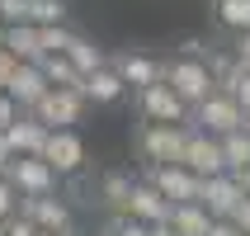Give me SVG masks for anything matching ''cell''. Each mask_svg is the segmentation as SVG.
Segmentation results:
<instances>
[{
  "instance_id": "obj_1",
  "label": "cell",
  "mask_w": 250,
  "mask_h": 236,
  "mask_svg": "<svg viewBox=\"0 0 250 236\" xmlns=\"http://www.w3.org/2000/svg\"><path fill=\"white\" fill-rule=\"evenodd\" d=\"M189 147V123H142L137 128V151L146 166H184Z\"/></svg>"
},
{
  "instance_id": "obj_2",
  "label": "cell",
  "mask_w": 250,
  "mask_h": 236,
  "mask_svg": "<svg viewBox=\"0 0 250 236\" xmlns=\"http://www.w3.org/2000/svg\"><path fill=\"white\" fill-rule=\"evenodd\" d=\"M166 81L175 85V95H180L189 109H198V104L217 90L208 57H189V52H180V57H170V62H166Z\"/></svg>"
},
{
  "instance_id": "obj_3",
  "label": "cell",
  "mask_w": 250,
  "mask_h": 236,
  "mask_svg": "<svg viewBox=\"0 0 250 236\" xmlns=\"http://www.w3.org/2000/svg\"><path fill=\"white\" fill-rule=\"evenodd\" d=\"M137 113L146 123H189L194 128V109L175 95L170 81H156V85H146V90H137Z\"/></svg>"
},
{
  "instance_id": "obj_4",
  "label": "cell",
  "mask_w": 250,
  "mask_h": 236,
  "mask_svg": "<svg viewBox=\"0 0 250 236\" xmlns=\"http://www.w3.org/2000/svg\"><path fill=\"white\" fill-rule=\"evenodd\" d=\"M194 128H203V132H212V137H227V132H236V128H250V118L236 104V95L212 90V95L194 109Z\"/></svg>"
},
{
  "instance_id": "obj_5",
  "label": "cell",
  "mask_w": 250,
  "mask_h": 236,
  "mask_svg": "<svg viewBox=\"0 0 250 236\" xmlns=\"http://www.w3.org/2000/svg\"><path fill=\"white\" fill-rule=\"evenodd\" d=\"M142 180H151L170 203H203V175H194L189 166H146Z\"/></svg>"
},
{
  "instance_id": "obj_6",
  "label": "cell",
  "mask_w": 250,
  "mask_h": 236,
  "mask_svg": "<svg viewBox=\"0 0 250 236\" xmlns=\"http://www.w3.org/2000/svg\"><path fill=\"white\" fill-rule=\"evenodd\" d=\"M10 184L19 189L24 198H47L57 194V184H62V175H57L42 156H14V166H10Z\"/></svg>"
},
{
  "instance_id": "obj_7",
  "label": "cell",
  "mask_w": 250,
  "mask_h": 236,
  "mask_svg": "<svg viewBox=\"0 0 250 236\" xmlns=\"http://www.w3.org/2000/svg\"><path fill=\"white\" fill-rule=\"evenodd\" d=\"M42 161L66 180V175H81L85 170V142L76 128H52V137H47V147H42Z\"/></svg>"
},
{
  "instance_id": "obj_8",
  "label": "cell",
  "mask_w": 250,
  "mask_h": 236,
  "mask_svg": "<svg viewBox=\"0 0 250 236\" xmlns=\"http://www.w3.org/2000/svg\"><path fill=\"white\" fill-rule=\"evenodd\" d=\"M184 166L212 180V175H227V151H222V137H212L203 128H189V147H184Z\"/></svg>"
},
{
  "instance_id": "obj_9",
  "label": "cell",
  "mask_w": 250,
  "mask_h": 236,
  "mask_svg": "<svg viewBox=\"0 0 250 236\" xmlns=\"http://www.w3.org/2000/svg\"><path fill=\"white\" fill-rule=\"evenodd\" d=\"M241 198H246V184L236 180V170L203 180V208H208L217 222H231V213L241 208Z\"/></svg>"
},
{
  "instance_id": "obj_10",
  "label": "cell",
  "mask_w": 250,
  "mask_h": 236,
  "mask_svg": "<svg viewBox=\"0 0 250 236\" xmlns=\"http://www.w3.org/2000/svg\"><path fill=\"white\" fill-rule=\"evenodd\" d=\"M85 104H90V99H85L81 90H57V85H52L33 113H38L47 128H76V123H81V113H85Z\"/></svg>"
},
{
  "instance_id": "obj_11",
  "label": "cell",
  "mask_w": 250,
  "mask_h": 236,
  "mask_svg": "<svg viewBox=\"0 0 250 236\" xmlns=\"http://www.w3.org/2000/svg\"><path fill=\"white\" fill-rule=\"evenodd\" d=\"M109 66L127 81V90H146V85L166 81V62H156L146 52H118V57H109Z\"/></svg>"
},
{
  "instance_id": "obj_12",
  "label": "cell",
  "mask_w": 250,
  "mask_h": 236,
  "mask_svg": "<svg viewBox=\"0 0 250 236\" xmlns=\"http://www.w3.org/2000/svg\"><path fill=\"white\" fill-rule=\"evenodd\" d=\"M47 90H52V81L42 76V66H38V62H24V66L14 71V81H10V90H5V95H10L24 113H33V109L42 104V95H47Z\"/></svg>"
},
{
  "instance_id": "obj_13",
  "label": "cell",
  "mask_w": 250,
  "mask_h": 236,
  "mask_svg": "<svg viewBox=\"0 0 250 236\" xmlns=\"http://www.w3.org/2000/svg\"><path fill=\"white\" fill-rule=\"evenodd\" d=\"M19 213H24V217H33L47 236L76 227V222H71V203H66V198H57V194H47V198H24V203H19Z\"/></svg>"
},
{
  "instance_id": "obj_14",
  "label": "cell",
  "mask_w": 250,
  "mask_h": 236,
  "mask_svg": "<svg viewBox=\"0 0 250 236\" xmlns=\"http://www.w3.org/2000/svg\"><path fill=\"white\" fill-rule=\"evenodd\" d=\"M47 137H52V128L42 123L38 113H24V118H19L10 132H5V142H10V151H14V156H42Z\"/></svg>"
},
{
  "instance_id": "obj_15",
  "label": "cell",
  "mask_w": 250,
  "mask_h": 236,
  "mask_svg": "<svg viewBox=\"0 0 250 236\" xmlns=\"http://www.w3.org/2000/svg\"><path fill=\"white\" fill-rule=\"evenodd\" d=\"M132 217L137 222H146V227H156V222H170V213H175V203H170L161 189H156L151 180H137V189H132Z\"/></svg>"
},
{
  "instance_id": "obj_16",
  "label": "cell",
  "mask_w": 250,
  "mask_h": 236,
  "mask_svg": "<svg viewBox=\"0 0 250 236\" xmlns=\"http://www.w3.org/2000/svg\"><path fill=\"white\" fill-rule=\"evenodd\" d=\"M81 95L90 99V104H99V109H104V104H118V99L127 95V81H123L113 66H99V71H90V76H85Z\"/></svg>"
},
{
  "instance_id": "obj_17",
  "label": "cell",
  "mask_w": 250,
  "mask_h": 236,
  "mask_svg": "<svg viewBox=\"0 0 250 236\" xmlns=\"http://www.w3.org/2000/svg\"><path fill=\"white\" fill-rule=\"evenodd\" d=\"M132 189H137V180L123 175V170H104V175H99V198H104V208H109L113 217L132 208Z\"/></svg>"
},
{
  "instance_id": "obj_18",
  "label": "cell",
  "mask_w": 250,
  "mask_h": 236,
  "mask_svg": "<svg viewBox=\"0 0 250 236\" xmlns=\"http://www.w3.org/2000/svg\"><path fill=\"white\" fill-rule=\"evenodd\" d=\"M170 227H175L180 236H212L217 217H212L203 203H175V213H170Z\"/></svg>"
},
{
  "instance_id": "obj_19",
  "label": "cell",
  "mask_w": 250,
  "mask_h": 236,
  "mask_svg": "<svg viewBox=\"0 0 250 236\" xmlns=\"http://www.w3.org/2000/svg\"><path fill=\"white\" fill-rule=\"evenodd\" d=\"M5 47H10L19 62H42L38 24H10V28H5Z\"/></svg>"
},
{
  "instance_id": "obj_20",
  "label": "cell",
  "mask_w": 250,
  "mask_h": 236,
  "mask_svg": "<svg viewBox=\"0 0 250 236\" xmlns=\"http://www.w3.org/2000/svg\"><path fill=\"white\" fill-rule=\"evenodd\" d=\"M66 57H71V66L81 71V76H90V71H99V66H109V57H104V47H95V43L85 38V33H76V38H71Z\"/></svg>"
},
{
  "instance_id": "obj_21",
  "label": "cell",
  "mask_w": 250,
  "mask_h": 236,
  "mask_svg": "<svg viewBox=\"0 0 250 236\" xmlns=\"http://www.w3.org/2000/svg\"><path fill=\"white\" fill-rule=\"evenodd\" d=\"M212 10L227 33H250V0H212Z\"/></svg>"
},
{
  "instance_id": "obj_22",
  "label": "cell",
  "mask_w": 250,
  "mask_h": 236,
  "mask_svg": "<svg viewBox=\"0 0 250 236\" xmlns=\"http://www.w3.org/2000/svg\"><path fill=\"white\" fill-rule=\"evenodd\" d=\"M222 151H227V170H246L250 166V128H236L222 137Z\"/></svg>"
},
{
  "instance_id": "obj_23",
  "label": "cell",
  "mask_w": 250,
  "mask_h": 236,
  "mask_svg": "<svg viewBox=\"0 0 250 236\" xmlns=\"http://www.w3.org/2000/svg\"><path fill=\"white\" fill-rule=\"evenodd\" d=\"M71 38H76V33H71L66 24H47V28H38L42 57H47V52H66V47H71Z\"/></svg>"
},
{
  "instance_id": "obj_24",
  "label": "cell",
  "mask_w": 250,
  "mask_h": 236,
  "mask_svg": "<svg viewBox=\"0 0 250 236\" xmlns=\"http://www.w3.org/2000/svg\"><path fill=\"white\" fill-rule=\"evenodd\" d=\"M33 24H66V0H33Z\"/></svg>"
},
{
  "instance_id": "obj_25",
  "label": "cell",
  "mask_w": 250,
  "mask_h": 236,
  "mask_svg": "<svg viewBox=\"0 0 250 236\" xmlns=\"http://www.w3.org/2000/svg\"><path fill=\"white\" fill-rule=\"evenodd\" d=\"M104 236H151V227L137 222L132 213H118V217H109V222H104Z\"/></svg>"
},
{
  "instance_id": "obj_26",
  "label": "cell",
  "mask_w": 250,
  "mask_h": 236,
  "mask_svg": "<svg viewBox=\"0 0 250 236\" xmlns=\"http://www.w3.org/2000/svg\"><path fill=\"white\" fill-rule=\"evenodd\" d=\"M0 19L5 24H33V0H0Z\"/></svg>"
},
{
  "instance_id": "obj_27",
  "label": "cell",
  "mask_w": 250,
  "mask_h": 236,
  "mask_svg": "<svg viewBox=\"0 0 250 236\" xmlns=\"http://www.w3.org/2000/svg\"><path fill=\"white\" fill-rule=\"evenodd\" d=\"M19 118H24V109H19V104H14V99L5 95V90H0V132H10V128L19 123Z\"/></svg>"
},
{
  "instance_id": "obj_28",
  "label": "cell",
  "mask_w": 250,
  "mask_h": 236,
  "mask_svg": "<svg viewBox=\"0 0 250 236\" xmlns=\"http://www.w3.org/2000/svg\"><path fill=\"white\" fill-rule=\"evenodd\" d=\"M19 66H24V62H19L10 47H0V90H10V81H14V71H19Z\"/></svg>"
},
{
  "instance_id": "obj_29",
  "label": "cell",
  "mask_w": 250,
  "mask_h": 236,
  "mask_svg": "<svg viewBox=\"0 0 250 236\" xmlns=\"http://www.w3.org/2000/svg\"><path fill=\"white\" fill-rule=\"evenodd\" d=\"M5 227H10V236H47L38 222H33V217H24V213H19V217H10Z\"/></svg>"
},
{
  "instance_id": "obj_30",
  "label": "cell",
  "mask_w": 250,
  "mask_h": 236,
  "mask_svg": "<svg viewBox=\"0 0 250 236\" xmlns=\"http://www.w3.org/2000/svg\"><path fill=\"white\" fill-rule=\"evenodd\" d=\"M231 222H236V227H241V232H246V236H250V194H246V198H241V208H236V213H231Z\"/></svg>"
},
{
  "instance_id": "obj_31",
  "label": "cell",
  "mask_w": 250,
  "mask_h": 236,
  "mask_svg": "<svg viewBox=\"0 0 250 236\" xmlns=\"http://www.w3.org/2000/svg\"><path fill=\"white\" fill-rule=\"evenodd\" d=\"M231 52L241 57V66L250 71V33H236V47H231Z\"/></svg>"
},
{
  "instance_id": "obj_32",
  "label": "cell",
  "mask_w": 250,
  "mask_h": 236,
  "mask_svg": "<svg viewBox=\"0 0 250 236\" xmlns=\"http://www.w3.org/2000/svg\"><path fill=\"white\" fill-rule=\"evenodd\" d=\"M14 166V151H10V142H5V132H0V175H10Z\"/></svg>"
},
{
  "instance_id": "obj_33",
  "label": "cell",
  "mask_w": 250,
  "mask_h": 236,
  "mask_svg": "<svg viewBox=\"0 0 250 236\" xmlns=\"http://www.w3.org/2000/svg\"><path fill=\"white\" fill-rule=\"evenodd\" d=\"M236 104L246 109V118H250V71H246V81L236 85Z\"/></svg>"
},
{
  "instance_id": "obj_34",
  "label": "cell",
  "mask_w": 250,
  "mask_h": 236,
  "mask_svg": "<svg viewBox=\"0 0 250 236\" xmlns=\"http://www.w3.org/2000/svg\"><path fill=\"white\" fill-rule=\"evenodd\" d=\"M212 236H246V232H241L236 222H217V227H212Z\"/></svg>"
},
{
  "instance_id": "obj_35",
  "label": "cell",
  "mask_w": 250,
  "mask_h": 236,
  "mask_svg": "<svg viewBox=\"0 0 250 236\" xmlns=\"http://www.w3.org/2000/svg\"><path fill=\"white\" fill-rule=\"evenodd\" d=\"M151 236H180V232H175L170 222H156V227H151Z\"/></svg>"
},
{
  "instance_id": "obj_36",
  "label": "cell",
  "mask_w": 250,
  "mask_h": 236,
  "mask_svg": "<svg viewBox=\"0 0 250 236\" xmlns=\"http://www.w3.org/2000/svg\"><path fill=\"white\" fill-rule=\"evenodd\" d=\"M236 180L246 184V194H250V166H246V170H236Z\"/></svg>"
},
{
  "instance_id": "obj_37",
  "label": "cell",
  "mask_w": 250,
  "mask_h": 236,
  "mask_svg": "<svg viewBox=\"0 0 250 236\" xmlns=\"http://www.w3.org/2000/svg\"><path fill=\"white\" fill-rule=\"evenodd\" d=\"M57 236H81V227H66V232H57Z\"/></svg>"
},
{
  "instance_id": "obj_38",
  "label": "cell",
  "mask_w": 250,
  "mask_h": 236,
  "mask_svg": "<svg viewBox=\"0 0 250 236\" xmlns=\"http://www.w3.org/2000/svg\"><path fill=\"white\" fill-rule=\"evenodd\" d=\"M5 28H10V24H5V19H0V47H5Z\"/></svg>"
},
{
  "instance_id": "obj_39",
  "label": "cell",
  "mask_w": 250,
  "mask_h": 236,
  "mask_svg": "<svg viewBox=\"0 0 250 236\" xmlns=\"http://www.w3.org/2000/svg\"><path fill=\"white\" fill-rule=\"evenodd\" d=\"M0 236H10V227H5V222H0Z\"/></svg>"
}]
</instances>
